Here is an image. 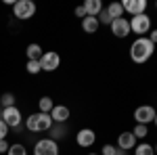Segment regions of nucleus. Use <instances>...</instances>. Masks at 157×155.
Segmentation results:
<instances>
[{
    "label": "nucleus",
    "instance_id": "f257e3e1",
    "mask_svg": "<svg viewBox=\"0 0 157 155\" xmlns=\"http://www.w3.org/2000/svg\"><path fill=\"white\" fill-rule=\"evenodd\" d=\"M153 52H155V44L147 36H140V38H136L132 42V46H130V59L134 63H147Z\"/></svg>",
    "mask_w": 157,
    "mask_h": 155
},
{
    "label": "nucleus",
    "instance_id": "f03ea898",
    "mask_svg": "<svg viewBox=\"0 0 157 155\" xmlns=\"http://www.w3.org/2000/svg\"><path fill=\"white\" fill-rule=\"evenodd\" d=\"M52 118H50V113H32L29 118L25 119V126H27V130L29 132H46L52 128Z\"/></svg>",
    "mask_w": 157,
    "mask_h": 155
},
{
    "label": "nucleus",
    "instance_id": "7ed1b4c3",
    "mask_svg": "<svg viewBox=\"0 0 157 155\" xmlns=\"http://www.w3.org/2000/svg\"><path fill=\"white\" fill-rule=\"evenodd\" d=\"M13 15L17 17V19H29V17H34L36 15V4L32 2V0H17L15 2V6H13Z\"/></svg>",
    "mask_w": 157,
    "mask_h": 155
},
{
    "label": "nucleus",
    "instance_id": "20e7f679",
    "mask_svg": "<svg viewBox=\"0 0 157 155\" xmlns=\"http://www.w3.org/2000/svg\"><path fill=\"white\" fill-rule=\"evenodd\" d=\"M130 32L134 34H149L151 32V17L149 15H134L130 19Z\"/></svg>",
    "mask_w": 157,
    "mask_h": 155
},
{
    "label": "nucleus",
    "instance_id": "39448f33",
    "mask_svg": "<svg viewBox=\"0 0 157 155\" xmlns=\"http://www.w3.org/2000/svg\"><path fill=\"white\" fill-rule=\"evenodd\" d=\"M34 155H59V145L52 138H42L34 147Z\"/></svg>",
    "mask_w": 157,
    "mask_h": 155
},
{
    "label": "nucleus",
    "instance_id": "423d86ee",
    "mask_svg": "<svg viewBox=\"0 0 157 155\" xmlns=\"http://www.w3.org/2000/svg\"><path fill=\"white\" fill-rule=\"evenodd\" d=\"M59 63H61L59 52L46 50V52L40 57V69H42V72H55V69L59 67Z\"/></svg>",
    "mask_w": 157,
    "mask_h": 155
},
{
    "label": "nucleus",
    "instance_id": "0eeeda50",
    "mask_svg": "<svg viewBox=\"0 0 157 155\" xmlns=\"http://www.w3.org/2000/svg\"><path fill=\"white\" fill-rule=\"evenodd\" d=\"M157 111L151 105H140V107L134 109V119H136V124H143V126H147V124H151L153 119H155Z\"/></svg>",
    "mask_w": 157,
    "mask_h": 155
},
{
    "label": "nucleus",
    "instance_id": "6e6552de",
    "mask_svg": "<svg viewBox=\"0 0 157 155\" xmlns=\"http://www.w3.org/2000/svg\"><path fill=\"white\" fill-rule=\"evenodd\" d=\"M21 111H19V107L15 105V107H6L2 109V122L9 126V128H19L21 126Z\"/></svg>",
    "mask_w": 157,
    "mask_h": 155
},
{
    "label": "nucleus",
    "instance_id": "1a4fd4ad",
    "mask_svg": "<svg viewBox=\"0 0 157 155\" xmlns=\"http://www.w3.org/2000/svg\"><path fill=\"white\" fill-rule=\"evenodd\" d=\"M111 27V34L117 38H126L128 34H130V21L128 19H124V17H120V19H113V23L109 25Z\"/></svg>",
    "mask_w": 157,
    "mask_h": 155
},
{
    "label": "nucleus",
    "instance_id": "9d476101",
    "mask_svg": "<svg viewBox=\"0 0 157 155\" xmlns=\"http://www.w3.org/2000/svg\"><path fill=\"white\" fill-rule=\"evenodd\" d=\"M75 143L80 145V147H92V145L97 143V134H94V130H90V128H82V130L75 134Z\"/></svg>",
    "mask_w": 157,
    "mask_h": 155
},
{
    "label": "nucleus",
    "instance_id": "9b49d317",
    "mask_svg": "<svg viewBox=\"0 0 157 155\" xmlns=\"http://www.w3.org/2000/svg\"><path fill=\"white\" fill-rule=\"evenodd\" d=\"M124 11H128L130 15H145V9H147V0H124L121 2Z\"/></svg>",
    "mask_w": 157,
    "mask_h": 155
},
{
    "label": "nucleus",
    "instance_id": "f8f14e48",
    "mask_svg": "<svg viewBox=\"0 0 157 155\" xmlns=\"http://www.w3.org/2000/svg\"><path fill=\"white\" fill-rule=\"evenodd\" d=\"M69 107L67 105H55L52 107V111H50V118H52V122L55 124H65L67 119H69Z\"/></svg>",
    "mask_w": 157,
    "mask_h": 155
},
{
    "label": "nucleus",
    "instance_id": "ddd939ff",
    "mask_svg": "<svg viewBox=\"0 0 157 155\" xmlns=\"http://www.w3.org/2000/svg\"><path fill=\"white\" fill-rule=\"evenodd\" d=\"M117 147H120L121 151H130L136 147V136H134L132 132H121L120 136H117Z\"/></svg>",
    "mask_w": 157,
    "mask_h": 155
},
{
    "label": "nucleus",
    "instance_id": "4468645a",
    "mask_svg": "<svg viewBox=\"0 0 157 155\" xmlns=\"http://www.w3.org/2000/svg\"><path fill=\"white\" fill-rule=\"evenodd\" d=\"M84 11H86V17H98L101 11H103V2L101 0H86Z\"/></svg>",
    "mask_w": 157,
    "mask_h": 155
},
{
    "label": "nucleus",
    "instance_id": "2eb2a0df",
    "mask_svg": "<svg viewBox=\"0 0 157 155\" xmlns=\"http://www.w3.org/2000/svg\"><path fill=\"white\" fill-rule=\"evenodd\" d=\"M98 19L97 17H84V19H82V29H84L86 34H94V32H97L98 29Z\"/></svg>",
    "mask_w": 157,
    "mask_h": 155
},
{
    "label": "nucleus",
    "instance_id": "dca6fc26",
    "mask_svg": "<svg viewBox=\"0 0 157 155\" xmlns=\"http://www.w3.org/2000/svg\"><path fill=\"white\" fill-rule=\"evenodd\" d=\"M25 52H27V61H40V57L44 55V50H42L40 44H29Z\"/></svg>",
    "mask_w": 157,
    "mask_h": 155
},
{
    "label": "nucleus",
    "instance_id": "f3484780",
    "mask_svg": "<svg viewBox=\"0 0 157 155\" xmlns=\"http://www.w3.org/2000/svg\"><path fill=\"white\" fill-rule=\"evenodd\" d=\"M105 11L109 13V17H111V19H120L121 15H124V6H121V2H111Z\"/></svg>",
    "mask_w": 157,
    "mask_h": 155
},
{
    "label": "nucleus",
    "instance_id": "a211bd4d",
    "mask_svg": "<svg viewBox=\"0 0 157 155\" xmlns=\"http://www.w3.org/2000/svg\"><path fill=\"white\" fill-rule=\"evenodd\" d=\"M52 107H55V103H52L50 96H42V99L38 101V109H40V113H50Z\"/></svg>",
    "mask_w": 157,
    "mask_h": 155
},
{
    "label": "nucleus",
    "instance_id": "6ab92c4d",
    "mask_svg": "<svg viewBox=\"0 0 157 155\" xmlns=\"http://www.w3.org/2000/svg\"><path fill=\"white\" fill-rule=\"evenodd\" d=\"M134 155H155V149L149 143H140L134 147Z\"/></svg>",
    "mask_w": 157,
    "mask_h": 155
},
{
    "label": "nucleus",
    "instance_id": "aec40b11",
    "mask_svg": "<svg viewBox=\"0 0 157 155\" xmlns=\"http://www.w3.org/2000/svg\"><path fill=\"white\" fill-rule=\"evenodd\" d=\"M61 136H65V126H63V124H52V128H50V138L57 141Z\"/></svg>",
    "mask_w": 157,
    "mask_h": 155
},
{
    "label": "nucleus",
    "instance_id": "412c9836",
    "mask_svg": "<svg viewBox=\"0 0 157 155\" xmlns=\"http://www.w3.org/2000/svg\"><path fill=\"white\" fill-rule=\"evenodd\" d=\"M0 105H2V109L15 107V95L13 92H4V95L0 96Z\"/></svg>",
    "mask_w": 157,
    "mask_h": 155
},
{
    "label": "nucleus",
    "instance_id": "4be33fe9",
    "mask_svg": "<svg viewBox=\"0 0 157 155\" xmlns=\"http://www.w3.org/2000/svg\"><path fill=\"white\" fill-rule=\"evenodd\" d=\"M6 155H27V151H25V147L23 145H11L9 147V151H6Z\"/></svg>",
    "mask_w": 157,
    "mask_h": 155
},
{
    "label": "nucleus",
    "instance_id": "5701e85b",
    "mask_svg": "<svg viewBox=\"0 0 157 155\" xmlns=\"http://www.w3.org/2000/svg\"><path fill=\"white\" fill-rule=\"evenodd\" d=\"M132 134L136 136V141H138V138H145L147 134H149V130H147V126H143V124H136L134 130H132Z\"/></svg>",
    "mask_w": 157,
    "mask_h": 155
},
{
    "label": "nucleus",
    "instance_id": "b1692460",
    "mask_svg": "<svg viewBox=\"0 0 157 155\" xmlns=\"http://www.w3.org/2000/svg\"><path fill=\"white\" fill-rule=\"evenodd\" d=\"M25 69H27V73H34V76L42 72V69H40V61H27V67H25Z\"/></svg>",
    "mask_w": 157,
    "mask_h": 155
},
{
    "label": "nucleus",
    "instance_id": "393cba45",
    "mask_svg": "<svg viewBox=\"0 0 157 155\" xmlns=\"http://www.w3.org/2000/svg\"><path fill=\"white\" fill-rule=\"evenodd\" d=\"M97 19H98V23H103V25H111V23H113V19L109 17V13L105 11V9L101 11V15H98Z\"/></svg>",
    "mask_w": 157,
    "mask_h": 155
},
{
    "label": "nucleus",
    "instance_id": "a878e982",
    "mask_svg": "<svg viewBox=\"0 0 157 155\" xmlns=\"http://www.w3.org/2000/svg\"><path fill=\"white\" fill-rule=\"evenodd\" d=\"M117 153V147H113V145H103V149H101V155H115Z\"/></svg>",
    "mask_w": 157,
    "mask_h": 155
},
{
    "label": "nucleus",
    "instance_id": "bb28decb",
    "mask_svg": "<svg viewBox=\"0 0 157 155\" xmlns=\"http://www.w3.org/2000/svg\"><path fill=\"white\" fill-rule=\"evenodd\" d=\"M6 134H9V126H6V124L2 122V118H0V141H4Z\"/></svg>",
    "mask_w": 157,
    "mask_h": 155
},
{
    "label": "nucleus",
    "instance_id": "cd10ccee",
    "mask_svg": "<svg viewBox=\"0 0 157 155\" xmlns=\"http://www.w3.org/2000/svg\"><path fill=\"white\" fill-rule=\"evenodd\" d=\"M9 147H11V145L6 143V138H4V141H0V153H6V151H9Z\"/></svg>",
    "mask_w": 157,
    "mask_h": 155
},
{
    "label": "nucleus",
    "instance_id": "c85d7f7f",
    "mask_svg": "<svg viewBox=\"0 0 157 155\" xmlns=\"http://www.w3.org/2000/svg\"><path fill=\"white\" fill-rule=\"evenodd\" d=\"M75 17H82V19L86 17V11H84V6H78V9H75Z\"/></svg>",
    "mask_w": 157,
    "mask_h": 155
},
{
    "label": "nucleus",
    "instance_id": "c756f323",
    "mask_svg": "<svg viewBox=\"0 0 157 155\" xmlns=\"http://www.w3.org/2000/svg\"><path fill=\"white\" fill-rule=\"evenodd\" d=\"M149 40H151L153 44H157V29H153V32H151V36H149Z\"/></svg>",
    "mask_w": 157,
    "mask_h": 155
},
{
    "label": "nucleus",
    "instance_id": "7c9ffc66",
    "mask_svg": "<svg viewBox=\"0 0 157 155\" xmlns=\"http://www.w3.org/2000/svg\"><path fill=\"white\" fill-rule=\"evenodd\" d=\"M115 155H126V151H121V149H117V153Z\"/></svg>",
    "mask_w": 157,
    "mask_h": 155
},
{
    "label": "nucleus",
    "instance_id": "2f4dec72",
    "mask_svg": "<svg viewBox=\"0 0 157 155\" xmlns=\"http://www.w3.org/2000/svg\"><path fill=\"white\" fill-rule=\"evenodd\" d=\"M153 122H155V126H157V115H155V119H153Z\"/></svg>",
    "mask_w": 157,
    "mask_h": 155
},
{
    "label": "nucleus",
    "instance_id": "473e14b6",
    "mask_svg": "<svg viewBox=\"0 0 157 155\" xmlns=\"http://www.w3.org/2000/svg\"><path fill=\"white\" fill-rule=\"evenodd\" d=\"M153 149H155V153H157V145H155V147H153Z\"/></svg>",
    "mask_w": 157,
    "mask_h": 155
},
{
    "label": "nucleus",
    "instance_id": "72a5a7b5",
    "mask_svg": "<svg viewBox=\"0 0 157 155\" xmlns=\"http://www.w3.org/2000/svg\"><path fill=\"white\" fill-rule=\"evenodd\" d=\"M88 155H98V153H88Z\"/></svg>",
    "mask_w": 157,
    "mask_h": 155
},
{
    "label": "nucleus",
    "instance_id": "f704fd0d",
    "mask_svg": "<svg viewBox=\"0 0 157 155\" xmlns=\"http://www.w3.org/2000/svg\"><path fill=\"white\" fill-rule=\"evenodd\" d=\"M155 9H157V2H155Z\"/></svg>",
    "mask_w": 157,
    "mask_h": 155
}]
</instances>
